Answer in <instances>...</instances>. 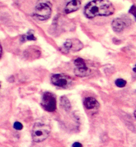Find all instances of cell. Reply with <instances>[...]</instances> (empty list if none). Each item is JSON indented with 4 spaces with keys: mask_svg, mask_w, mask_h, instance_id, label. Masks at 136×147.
Listing matches in <instances>:
<instances>
[{
    "mask_svg": "<svg viewBox=\"0 0 136 147\" xmlns=\"http://www.w3.org/2000/svg\"><path fill=\"white\" fill-rule=\"evenodd\" d=\"M81 6V3L79 0H72L67 4L65 8L66 13H69L78 10Z\"/></svg>",
    "mask_w": 136,
    "mask_h": 147,
    "instance_id": "cell-6",
    "label": "cell"
},
{
    "mask_svg": "<svg viewBox=\"0 0 136 147\" xmlns=\"http://www.w3.org/2000/svg\"><path fill=\"white\" fill-rule=\"evenodd\" d=\"M133 71H135V72H136V67H134L133 69Z\"/></svg>",
    "mask_w": 136,
    "mask_h": 147,
    "instance_id": "cell-20",
    "label": "cell"
},
{
    "mask_svg": "<svg viewBox=\"0 0 136 147\" xmlns=\"http://www.w3.org/2000/svg\"><path fill=\"white\" fill-rule=\"evenodd\" d=\"M2 47H1V46L0 44V57L1 56V55H2Z\"/></svg>",
    "mask_w": 136,
    "mask_h": 147,
    "instance_id": "cell-18",
    "label": "cell"
},
{
    "mask_svg": "<svg viewBox=\"0 0 136 147\" xmlns=\"http://www.w3.org/2000/svg\"><path fill=\"white\" fill-rule=\"evenodd\" d=\"M74 65L77 67H86V65L85 62L84 60L81 58H77V59L74 60Z\"/></svg>",
    "mask_w": 136,
    "mask_h": 147,
    "instance_id": "cell-12",
    "label": "cell"
},
{
    "mask_svg": "<svg viewBox=\"0 0 136 147\" xmlns=\"http://www.w3.org/2000/svg\"><path fill=\"white\" fill-rule=\"evenodd\" d=\"M125 22L120 18H116L112 22V29L114 32H122L125 28Z\"/></svg>",
    "mask_w": 136,
    "mask_h": 147,
    "instance_id": "cell-7",
    "label": "cell"
},
{
    "mask_svg": "<svg viewBox=\"0 0 136 147\" xmlns=\"http://www.w3.org/2000/svg\"><path fill=\"white\" fill-rule=\"evenodd\" d=\"M91 70L86 67H76L74 70V73L76 76L79 77H87L91 74Z\"/></svg>",
    "mask_w": 136,
    "mask_h": 147,
    "instance_id": "cell-9",
    "label": "cell"
},
{
    "mask_svg": "<svg viewBox=\"0 0 136 147\" xmlns=\"http://www.w3.org/2000/svg\"><path fill=\"white\" fill-rule=\"evenodd\" d=\"M14 127L16 130H21L23 128V125L20 123L16 122L14 123Z\"/></svg>",
    "mask_w": 136,
    "mask_h": 147,
    "instance_id": "cell-15",
    "label": "cell"
},
{
    "mask_svg": "<svg viewBox=\"0 0 136 147\" xmlns=\"http://www.w3.org/2000/svg\"><path fill=\"white\" fill-rule=\"evenodd\" d=\"M41 104L43 109L46 111L53 112L56 109V98L52 93L45 92L43 95Z\"/></svg>",
    "mask_w": 136,
    "mask_h": 147,
    "instance_id": "cell-4",
    "label": "cell"
},
{
    "mask_svg": "<svg viewBox=\"0 0 136 147\" xmlns=\"http://www.w3.org/2000/svg\"><path fill=\"white\" fill-rule=\"evenodd\" d=\"M130 12L133 14V16L135 17L136 20V6H133L131 7L130 10Z\"/></svg>",
    "mask_w": 136,
    "mask_h": 147,
    "instance_id": "cell-16",
    "label": "cell"
},
{
    "mask_svg": "<svg viewBox=\"0 0 136 147\" xmlns=\"http://www.w3.org/2000/svg\"><path fill=\"white\" fill-rule=\"evenodd\" d=\"M134 116H135V117L136 119V110L135 111V112H134Z\"/></svg>",
    "mask_w": 136,
    "mask_h": 147,
    "instance_id": "cell-19",
    "label": "cell"
},
{
    "mask_svg": "<svg viewBox=\"0 0 136 147\" xmlns=\"http://www.w3.org/2000/svg\"><path fill=\"white\" fill-rule=\"evenodd\" d=\"M115 84L119 88L124 87L127 84V81L122 79H118L115 82Z\"/></svg>",
    "mask_w": 136,
    "mask_h": 147,
    "instance_id": "cell-13",
    "label": "cell"
},
{
    "mask_svg": "<svg viewBox=\"0 0 136 147\" xmlns=\"http://www.w3.org/2000/svg\"><path fill=\"white\" fill-rule=\"evenodd\" d=\"M72 147H82V145L81 144L79 143V142H75L72 145Z\"/></svg>",
    "mask_w": 136,
    "mask_h": 147,
    "instance_id": "cell-17",
    "label": "cell"
},
{
    "mask_svg": "<svg viewBox=\"0 0 136 147\" xmlns=\"http://www.w3.org/2000/svg\"><path fill=\"white\" fill-rule=\"evenodd\" d=\"M52 13L51 6L46 3H41L35 8V17L39 20H46L49 19Z\"/></svg>",
    "mask_w": 136,
    "mask_h": 147,
    "instance_id": "cell-3",
    "label": "cell"
},
{
    "mask_svg": "<svg viewBox=\"0 0 136 147\" xmlns=\"http://www.w3.org/2000/svg\"><path fill=\"white\" fill-rule=\"evenodd\" d=\"M24 40H36L35 36H34L33 34L30 32H28L27 35L25 36V37H24Z\"/></svg>",
    "mask_w": 136,
    "mask_h": 147,
    "instance_id": "cell-14",
    "label": "cell"
},
{
    "mask_svg": "<svg viewBox=\"0 0 136 147\" xmlns=\"http://www.w3.org/2000/svg\"><path fill=\"white\" fill-rule=\"evenodd\" d=\"M72 39H68L64 43L63 46L62 47L61 51L62 52L65 54H68L70 52V50L72 49Z\"/></svg>",
    "mask_w": 136,
    "mask_h": 147,
    "instance_id": "cell-11",
    "label": "cell"
},
{
    "mask_svg": "<svg viewBox=\"0 0 136 147\" xmlns=\"http://www.w3.org/2000/svg\"><path fill=\"white\" fill-rule=\"evenodd\" d=\"M84 105L85 107L88 109H92L98 107L99 103L95 98L89 97L85 99Z\"/></svg>",
    "mask_w": 136,
    "mask_h": 147,
    "instance_id": "cell-8",
    "label": "cell"
},
{
    "mask_svg": "<svg viewBox=\"0 0 136 147\" xmlns=\"http://www.w3.org/2000/svg\"><path fill=\"white\" fill-rule=\"evenodd\" d=\"M115 8L109 0H94L85 8V14L88 18L96 16H108L114 13Z\"/></svg>",
    "mask_w": 136,
    "mask_h": 147,
    "instance_id": "cell-1",
    "label": "cell"
},
{
    "mask_svg": "<svg viewBox=\"0 0 136 147\" xmlns=\"http://www.w3.org/2000/svg\"></svg>",
    "mask_w": 136,
    "mask_h": 147,
    "instance_id": "cell-21",
    "label": "cell"
},
{
    "mask_svg": "<svg viewBox=\"0 0 136 147\" xmlns=\"http://www.w3.org/2000/svg\"><path fill=\"white\" fill-rule=\"evenodd\" d=\"M60 103L62 107L66 112H69L71 109V105L68 98L66 96H62L60 98Z\"/></svg>",
    "mask_w": 136,
    "mask_h": 147,
    "instance_id": "cell-10",
    "label": "cell"
},
{
    "mask_svg": "<svg viewBox=\"0 0 136 147\" xmlns=\"http://www.w3.org/2000/svg\"><path fill=\"white\" fill-rule=\"evenodd\" d=\"M50 131L51 128L49 125L41 123H36L32 131L33 140L36 142L43 141L49 137Z\"/></svg>",
    "mask_w": 136,
    "mask_h": 147,
    "instance_id": "cell-2",
    "label": "cell"
},
{
    "mask_svg": "<svg viewBox=\"0 0 136 147\" xmlns=\"http://www.w3.org/2000/svg\"><path fill=\"white\" fill-rule=\"evenodd\" d=\"M53 84L59 87H68L72 82V80L69 76L63 74H56L51 77Z\"/></svg>",
    "mask_w": 136,
    "mask_h": 147,
    "instance_id": "cell-5",
    "label": "cell"
}]
</instances>
